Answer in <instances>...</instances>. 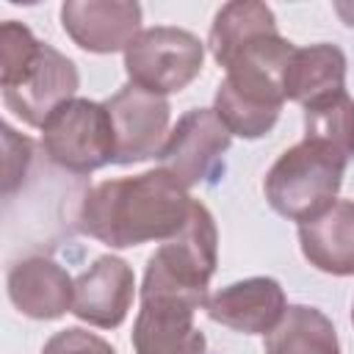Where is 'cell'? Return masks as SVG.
<instances>
[{"label": "cell", "mask_w": 354, "mask_h": 354, "mask_svg": "<svg viewBox=\"0 0 354 354\" xmlns=\"http://www.w3.org/2000/svg\"><path fill=\"white\" fill-rule=\"evenodd\" d=\"M194 199L169 171L152 169L133 177L105 180L88 188L80 199V230L111 249H127L149 241L174 238L188 216Z\"/></svg>", "instance_id": "1"}, {"label": "cell", "mask_w": 354, "mask_h": 354, "mask_svg": "<svg viewBox=\"0 0 354 354\" xmlns=\"http://www.w3.org/2000/svg\"><path fill=\"white\" fill-rule=\"evenodd\" d=\"M293 47L279 30H268L224 64L227 77L216 88L213 111L232 136L260 138L271 133L285 102L282 72Z\"/></svg>", "instance_id": "2"}, {"label": "cell", "mask_w": 354, "mask_h": 354, "mask_svg": "<svg viewBox=\"0 0 354 354\" xmlns=\"http://www.w3.org/2000/svg\"><path fill=\"white\" fill-rule=\"evenodd\" d=\"M80 86L77 66L53 44L39 41L28 25L3 22L0 28V88L6 108L30 127H41L50 113L75 100Z\"/></svg>", "instance_id": "3"}, {"label": "cell", "mask_w": 354, "mask_h": 354, "mask_svg": "<svg viewBox=\"0 0 354 354\" xmlns=\"http://www.w3.org/2000/svg\"><path fill=\"white\" fill-rule=\"evenodd\" d=\"M348 158L329 141L304 136L285 149L263 180L268 205L290 221H313L337 199Z\"/></svg>", "instance_id": "4"}, {"label": "cell", "mask_w": 354, "mask_h": 354, "mask_svg": "<svg viewBox=\"0 0 354 354\" xmlns=\"http://www.w3.org/2000/svg\"><path fill=\"white\" fill-rule=\"evenodd\" d=\"M41 149L50 163L77 177L116 158V133L105 102L75 97L58 105L41 124Z\"/></svg>", "instance_id": "5"}, {"label": "cell", "mask_w": 354, "mask_h": 354, "mask_svg": "<svg viewBox=\"0 0 354 354\" xmlns=\"http://www.w3.org/2000/svg\"><path fill=\"white\" fill-rule=\"evenodd\" d=\"M218 263V230L210 210L194 199L185 227L147 260L144 285L207 301V282Z\"/></svg>", "instance_id": "6"}, {"label": "cell", "mask_w": 354, "mask_h": 354, "mask_svg": "<svg viewBox=\"0 0 354 354\" xmlns=\"http://www.w3.org/2000/svg\"><path fill=\"white\" fill-rule=\"evenodd\" d=\"M205 64V44L199 36L171 25H155L141 30L124 50V69L130 83L152 94L183 91L199 77Z\"/></svg>", "instance_id": "7"}, {"label": "cell", "mask_w": 354, "mask_h": 354, "mask_svg": "<svg viewBox=\"0 0 354 354\" xmlns=\"http://www.w3.org/2000/svg\"><path fill=\"white\" fill-rule=\"evenodd\" d=\"M232 133L221 124L213 108H194L177 119L158 155V169L169 171L180 185L194 188L213 183L224 166V152Z\"/></svg>", "instance_id": "8"}, {"label": "cell", "mask_w": 354, "mask_h": 354, "mask_svg": "<svg viewBox=\"0 0 354 354\" xmlns=\"http://www.w3.org/2000/svg\"><path fill=\"white\" fill-rule=\"evenodd\" d=\"M199 307L205 301L141 285V310L133 324L136 354H205V335L194 324Z\"/></svg>", "instance_id": "9"}, {"label": "cell", "mask_w": 354, "mask_h": 354, "mask_svg": "<svg viewBox=\"0 0 354 354\" xmlns=\"http://www.w3.org/2000/svg\"><path fill=\"white\" fill-rule=\"evenodd\" d=\"M105 108L111 113L116 133L113 163L130 166L160 155L169 138V119H171V108L166 97L152 94L136 83H127L111 100H105Z\"/></svg>", "instance_id": "10"}, {"label": "cell", "mask_w": 354, "mask_h": 354, "mask_svg": "<svg viewBox=\"0 0 354 354\" xmlns=\"http://www.w3.org/2000/svg\"><path fill=\"white\" fill-rule=\"evenodd\" d=\"M66 36L86 53H119L141 33V6L130 0H66L61 6Z\"/></svg>", "instance_id": "11"}, {"label": "cell", "mask_w": 354, "mask_h": 354, "mask_svg": "<svg viewBox=\"0 0 354 354\" xmlns=\"http://www.w3.org/2000/svg\"><path fill=\"white\" fill-rule=\"evenodd\" d=\"M210 321L243 335H271L288 313L285 290L271 277H249L232 282L205 301Z\"/></svg>", "instance_id": "12"}, {"label": "cell", "mask_w": 354, "mask_h": 354, "mask_svg": "<svg viewBox=\"0 0 354 354\" xmlns=\"http://www.w3.org/2000/svg\"><path fill=\"white\" fill-rule=\"evenodd\" d=\"M133 293H136L133 268L116 254H102L75 279L72 313L91 326L116 329L127 318Z\"/></svg>", "instance_id": "13"}, {"label": "cell", "mask_w": 354, "mask_h": 354, "mask_svg": "<svg viewBox=\"0 0 354 354\" xmlns=\"http://www.w3.org/2000/svg\"><path fill=\"white\" fill-rule=\"evenodd\" d=\"M11 304L36 321H55L64 313H72L75 279L50 257L30 254L17 260L6 277Z\"/></svg>", "instance_id": "14"}, {"label": "cell", "mask_w": 354, "mask_h": 354, "mask_svg": "<svg viewBox=\"0 0 354 354\" xmlns=\"http://www.w3.org/2000/svg\"><path fill=\"white\" fill-rule=\"evenodd\" d=\"M301 254L332 277H354V202L337 199L318 218L299 224Z\"/></svg>", "instance_id": "15"}, {"label": "cell", "mask_w": 354, "mask_h": 354, "mask_svg": "<svg viewBox=\"0 0 354 354\" xmlns=\"http://www.w3.org/2000/svg\"><path fill=\"white\" fill-rule=\"evenodd\" d=\"M282 91H285V100H293L301 108L335 91H346L343 50L329 41L293 47L282 72Z\"/></svg>", "instance_id": "16"}, {"label": "cell", "mask_w": 354, "mask_h": 354, "mask_svg": "<svg viewBox=\"0 0 354 354\" xmlns=\"http://www.w3.org/2000/svg\"><path fill=\"white\" fill-rule=\"evenodd\" d=\"M268 30H277V17L266 3L257 0L227 3L216 11L210 25V36H207L210 55L216 58L218 66H224L243 44H249L252 39Z\"/></svg>", "instance_id": "17"}, {"label": "cell", "mask_w": 354, "mask_h": 354, "mask_svg": "<svg viewBox=\"0 0 354 354\" xmlns=\"http://www.w3.org/2000/svg\"><path fill=\"white\" fill-rule=\"evenodd\" d=\"M266 354H340V343L318 307L290 304L279 326L266 335Z\"/></svg>", "instance_id": "18"}, {"label": "cell", "mask_w": 354, "mask_h": 354, "mask_svg": "<svg viewBox=\"0 0 354 354\" xmlns=\"http://www.w3.org/2000/svg\"><path fill=\"white\" fill-rule=\"evenodd\" d=\"M304 136L335 144L348 160L354 158V100L346 91H335L304 105Z\"/></svg>", "instance_id": "19"}, {"label": "cell", "mask_w": 354, "mask_h": 354, "mask_svg": "<svg viewBox=\"0 0 354 354\" xmlns=\"http://www.w3.org/2000/svg\"><path fill=\"white\" fill-rule=\"evenodd\" d=\"M3 144H6V174H3V194L6 199L25 183L28 166L33 163V141L19 136L11 124H3Z\"/></svg>", "instance_id": "20"}, {"label": "cell", "mask_w": 354, "mask_h": 354, "mask_svg": "<svg viewBox=\"0 0 354 354\" xmlns=\"http://www.w3.org/2000/svg\"><path fill=\"white\" fill-rule=\"evenodd\" d=\"M41 354H116V351L100 335L80 329V326H66L44 343Z\"/></svg>", "instance_id": "21"}, {"label": "cell", "mask_w": 354, "mask_h": 354, "mask_svg": "<svg viewBox=\"0 0 354 354\" xmlns=\"http://www.w3.org/2000/svg\"><path fill=\"white\" fill-rule=\"evenodd\" d=\"M335 11L340 14V19L348 28H354V3H335Z\"/></svg>", "instance_id": "22"}, {"label": "cell", "mask_w": 354, "mask_h": 354, "mask_svg": "<svg viewBox=\"0 0 354 354\" xmlns=\"http://www.w3.org/2000/svg\"><path fill=\"white\" fill-rule=\"evenodd\" d=\"M351 324H354V310H351Z\"/></svg>", "instance_id": "23"}]
</instances>
